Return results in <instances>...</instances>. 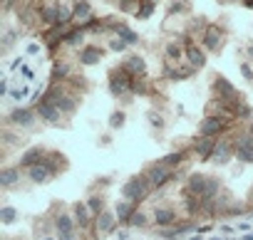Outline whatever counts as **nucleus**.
<instances>
[{
	"label": "nucleus",
	"mask_w": 253,
	"mask_h": 240,
	"mask_svg": "<svg viewBox=\"0 0 253 240\" xmlns=\"http://www.w3.org/2000/svg\"><path fill=\"white\" fill-rule=\"evenodd\" d=\"M10 94H13V99H23L25 97V89H13Z\"/></svg>",
	"instance_id": "c03bdc74"
},
{
	"label": "nucleus",
	"mask_w": 253,
	"mask_h": 240,
	"mask_svg": "<svg viewBox=\"0 0 253 240\" xmlns=\"http://www.w3.org/2000/svg\"><path fill=\"white\" fill-rule=\"evenodd\" d=\"M243 5H248V8H253V0H241Z\"/></svg>",
	"instance_id": "49530a36"
},
{
	"label": "nucleus",
	"mask_w": 253,
	"mask_h": 240,
	"mask_svg": "<svg viewBox=\"0 0 253 240\" xmlns=\"http://www.w3.org/2000/svg\"><path fill=\"white\" fill-rule=\"evenodd\" d=\"M201 47L206 52H218L223 47V30L218 25H206L201 35Z\"/></svg>",
	"instance_id": "0eeeda50"
},
{
	"label": "nucleus",
	"mask_w": 253,
	"mask_h": 240,
	"mask_svg": "<svg viewBox=\"0 0 253 240\" xmlns=\"http://www.w3.org/2000/svg\"><path fill=\"white\" fill-rule=\"evenodd\" d=\"M206 186H209V176L206 173H191L189 181H186V191L194 193V196H199V198H204Z\"/></svg>",
	"instance_id": "f3484780"
},
{
	"label": "nucleus",
	"mask_w": 253,
	"mask_h": 240,
	"mask_svg": "<svg viewBox=\"0 0 253 240\" xmlns=\"http://www.w3.org/2000/svg\"><path fill=\"white\" fill-rule=\"evenodd\" d=\"M92 18V5L89 0H75L72 3V23H87Z\"/></svg>",
	"instance_id": "6ab92c4d"
},
{
	"label": "nucleus",
	"mask_w": 253,
	"mask_h": 240,
	"mask_svg": "<svg viewBox=\"0 0 253 240\" xmlns=\"http://www.w3.org/2000/svg\"><path fill=\"white\" fill-rule=\"evenodd\" d=\"M184 161H186V151H181V149H179V151L167 154L164 159H159V164H164V166H169V169H174V171H176Z\"/></svg>",
	"instance_id": "bb28decb"
},
{
	"label": "nucleus",
	"mask_w": 253,
	"mask_h": 240,
	"mask_svg": "<svg viewBox=\"0 0 253 240\" xmlns=\"http://www.w3.org/2000/svg\"><path fill=\"white\" fill-rule=\"evenodd\" d=\"M226 129V116L221 114H209L201 119L199 124V137H211V139H218V134H223Z\"/></svg>",
	"instance_id": "423d86ee"
},
{
	"label": "nucleus",
	"mask_w": 253,
	"mask_h": 240,
	"mask_svg": "<svg viewBox=\"0 0 253 240\" xmlns=\"http://www.w3.org/2000/svg\"><path fill=\"white\" fill-rule=\"evenodd\" d=\"M154 223L159 228H171L176 225V210L174 208H157L154 210Z\"/></svg>",
	"instance_id": "b1692460"
},
{
	"label": "nucleus",
	"mask_w": 253,
	"mask_h": 240,
	"mask_svg": "<svg viewBox=\"0 0 253 240\" xmlns=\"http://www.w3.org/2000/svg\"><path fill=\"white\" fill-rule=\"evenodd\" d=\"M107 198L102 196V193H92L89 198H87V206H89V210H92V215L97 218L102 210H107V203H104Z\"/></svg>",
	"instance_id": "cd10ccee"
},
{
	"label": "nucleus",
	"mask_w": 253,
	"mask_h": 240,
	"mask_svg": "<svg viewBox=\"0 0 253 240\" xmlns=\"http://www.w3.org/2000/svg\"><path fill=\"white\" fill-rule=\"evenodd\" d=\"M114 213H117V220L119 223H129L132 215L137 213V203H132V201H117Z\"/></svg>",
	"instance_id": "5701e85b"
},
{
	"label": "nucleus",
	"mask_w": 253,
	"mask_h": 240,
	"mask_svg": "<svg viewBox=\"0 0 253 240\" xmlns=\"http://www.w3.org/2000/svg\"><path fill=\"white\" fill-rule=\"evenodd\" d=\"M149 191H152V186H149V181H147L144 173H142V176H132L129 181L122 186V196H124V201H132V203L144 201V198L149 196Z\"/></svg>",
	"instance_id": "f03ea898"
},
{
	"label": "nucleus",
	"mask_w": 253,
	"mask_h": 240,
	"mask_svg": "<svg viewBox=\"0 0 253 240\" xmlns=\"http://www.w3.org/2000/svg\"><path fill=\"white\" fill-rule=\"evenodd\" d=\"M18 218H20V213L13 206H3V208H0V220H3V225H13Z\"/></svg>",
	"instance_id": "c756f323"
},
{
	"label": "nucleus",
	"mask_w": 253,
	"mask_h": 240,
	"mask_svg": "<svg viewBox=\"0 0 253 240\" xmlns=\"http://www.w3.org/2000/svg\"><path fill=\"white\" fill-rule=\"evenodd\" d=\"M149 122H152V127H154V129H164V119H162V114L149 111Z\"/></svg>",
	"instance_id": "ea45409f"
},
{
	"label": "nucleus",
	"mask_w": 253,
	"mask_h": 240,
	"mask_svg": "<svg viewBox=\"0 0 253 240\" xmlns=\"http://www.w3.org/2000/svg\"><path fill=\"white\" fill-rule=\"evenodd\" d=\"M126 47H129V45H126L124 40H119V37H114V40H109V50H112V52H124Z\"/></svg>",
	"instance_id": "4c0bfd02"
},
{
	"label": "nucleus",
	"mask_w": 253,
	"mask_h": 240,
	"mask_svg": "<svg viewBox=\"0 0 253 240\" xmlns=\"http://www.w3.org/2000/svg\"><path fill=\"white\" fill-rule=\"evenodd\" d=\"M38 18H40V13H35L33 8H18V20L23 25H33Z\"/></svg>",
	"instance_id": "7c9ffc66"
},
{
	"label": "nucleus",
	"mask_w": 253,
	"mask_h": 240,
	"mask_svg": "<svg viewBox=\"0 0 253 240\" xmlns=\"http://www.w3.org/2000/svg\"><path fill=\"white\" fill-rule=\"evenodd\" d=\"M126 225H132V228H147V225H149V218H147V213L137 210V213L132 215V220L126 223Z\"/></svg>",
	"instance_id": "f704fd0d"
},
{
	"label": "nucleus",
	"mask_w": 253,
	"mask_h": 240,
	"mask_svg": "<svg viewBox=\"0 0 253 240\" xmlns=\"http://www.w3.org/2000/svg\"><path fill=\"white\" fill-rule=\"evenodd\" d=\"M62 42H65V45H72V47H77L80 42H84V30H82V28H77V30L67 33Z\"/></svg>",
	"instance_id": "2f4dec72"
},
{
	"label": "nucleus",
	"mask_w": 253,
	"mask_h": 240,
	"mask_svg": "<svg viewBox=\"0 0 253 240\" xmlns=\"http://www.w3.org/2000/svg\"><path fill=\"white\" fill-rule=\"evenodd\" d=\"M132 94H147V82L134 77V84H132Z\"/></svg>",
	"instance_id": "58836bf2"
},
{
	"label": "nucleus",
	"mask_w": 253,
	"mask_h": 240,
	"mask_svg": "<svg viewBox=\"0 0 253 240\" xmlns=\"http://www.w3.org/2000/svg\"><path fill=\"white\" fill-rule=\"evenodd\" d=\"M124 119H126L124 111H119V109L112 111V114H109V129H112V132H114V129H122V127H124Z\"/></svg>",
	"instance_id": "473e14b6"
},
{
	"label": "nucleus",
	"mask_w": 253,
	"mask_h": 240,
	"mask_svg": "<svg viewBox=\"0 0 253 240\" xmlns=\"http://www.w3.org/2000/svg\"><path fill=\"white\" fill-rule=\"evenodd\" d=\"M246 240H253V233H248V235H246Z\"/></svg>",
	"instance_id": "09e8293b"
},
{
	"label": "nucleus",
	"mask_w": 253,
	"mask_h": 240,
	"mask_svg": "<svg viewBox=\"0 0 253 240\" xmlns=\"http://www.w3.org/2000/svg\"><path fill=\"white\" fill-rule=\"evenodd\" d=\"M35 122H38V111L30 109V106H15L8 114V124L15 127V129H33Z\"/></svg>",
	"instance_id": "20e7f679"
},
{
	"label": "nucleus",
	"mask_w": 253,
	"mask_h": 240,
	"mask_svg": "<svg viewBox=\"0 0 253 240\" xmlns=\"http://www.w3.org/2000/svg\"><path fill=\"white\" fill-rule=\"evenodd\" d=\"M57 240H80V235L75 230V233H67V235H57Z\"/></svg>",
	"instance_id": "37998d69"
},
{
	"label": "nucleus",
	"mask_w": 253,
	"mask_h": 240,
	"mask_svg": "<svg viewBox=\"0 0 253 240\" xmlns=\"http://www.w3.org/2000/svg\"><path fill=\"white\" fill-rule=\"evenodd\" d=\"M65 77H70V65H67V62H62V60H57V62L52 65V72H50V79H52V82H57V79L62 82Z\"/></svg>",
	"instance_id": "c85d7f7f"
},
{
	"label": "nucleus",
	"mask_w": 253,
	"mask_h": 240,
	"mask_svg": "<svg viewBox=\"0 0 253 240\" xmlns=\"http://www.w3.org/2000/svg\"><path fill=\"white\" fill-rule=\"evenodd\" d=\"M152 13H154V0H142V5H139V13H137V18H139V20H147Z\"/></svg>",
	"instance_id": "c9c22d12"
},
{
	"label": "nucleus",
	"mask_w": 253,
	"mask_h": 240,
	"mask_svg": "<svg viewBox=\"0 0 253 240\" xmlns=\"http://www.w3.org/2000/svg\"><path fill=\"white\" fill-rule=\"evenodd\" d=\"M164 55H167L169 62H179L186 52H184V45L174 40V42H167V45H164Z\"/></svg>",
	"instance_id": "a878e982"
},
{
	"label": "nucleus",
	"mask_w": 253,
	"mask_h": 240,
	"mask_svg": "<svg viewBox=\"0 0 253 240\" xmlns=\"http://www.w3.org/2000/svg\"><path fill=\"white\" fill-rule=\"evenodd\" d=\"M20 183V166H5L0 169V186H3L5 191L8 188H15Z\"/></svg>",
	"instance_id": "a211bd4d"
},
{
	"label": "nucleus",
	"mask_w": 253,
	"mask_h": 240,
	"mask_svg": "<svg viewBox=\"0 0 253 240\" xmlns=\"http://www.w3.org/2000/svg\"><path fill=\"white\" fill-rule=\"evenodd\" d=\"M233 156L241 164H253V134H241L233 139Z\"/></svg>",
	"instance_id": "6e6552de"
},
{
	"label": "nucleus",
	"mask_w": 253,
	"mask_h": 240,
	"mask_svg": "<svg viewBox=\"0 0 253 240\" xmlns=\"http://www.w3.org/2000/svg\"><path fill=\"white\" fill-rule=\"evenodd\" d=\"M132 84H134V77L129 72H124L122 67H117V69L109 72V92H112V97L129 94L132 92Z\"/></svg>",
	"instance_id": "7ed1b4c3"
},
{
	"label": "nucleus",
	"mask_w": 253,
	"mask_h": 240,
	"mask_svg": "<svg viewBox=\"0 0 253 240\" xmlns=\"http://www.w3.org/2000/svg\"><path fill=\"white\" fill-rule=\"evenodd\" d=\"M248 201H251V203H253V188H251V193H248Z\"/></svg>",
	"instance_id": "de8ad7c7"
},
{
	"label": "nucleus",
	"mask_w": 253,
	"mask_h": 240,
	"mask_svg": "<svg viewBox=\"0 0 253 240\" xmlns=\"http://www.w3.org/2000/svg\"><path fill=\"white\" fill-rule=\"evenodd\" d=\"M45 102H50V104H55L62 114H67V116H72L75 111H77V106H80V99L75 97V94H70L62 84H57V82H52L50 84V89L45 92V97H42Z\"/></svg>",
	"instance_id": "f257e3e1"
},
{
	"label": "nucleus",
	"mask_w": 253,
	"mask_h": 240,
	"mask_svg": "<svg viewBox=\"0 0 253 240\" xmlns=\"http://www.w3.org/2000/svg\"><path fill=\"white\" fill-rule=\"evenodd\" d=\"M231 156H233V139H221V141H216V149H213V154H211L209 161L223 166V164L231 161Z\"/></svg>",
	"instance_id": "f8f14e48"
},
{
	"label": "nucleus",
	"mask_w": 253,
	"mask_h": 240,
	"mask_svg": "<svg viewBox=\"0 0 253 240\" xmlns=\"http://www.w3.org/2000/svg\"><path fill=\"white\" fill-rule=\"evenodd\" d=\"M117 213H112V210H102L99 215H97V220H94V228H97V233L99 235H109L114 228H117Z\"/></svg>",
	"instance_id": "2eb2a0df"
},
{
	"label": "nucleus",
	"mask_w": 253,
	"mask_h": 240,
	"mask_svg": "<svg viewBox=\"0 0 253 240\" xmlns=\"http://www.w3.org/2000/svg\"><path fill=\"white\" fill-rule=\"evenodd\" d=\"M139 5H142V0H119V10L122 13H139Z\"/></svg>",
	"instance_id": "72a5a7b5"
},
{
	"label": "nucleus",
	"mask_w": 253,
	"mask_h": 240,
	"mask_svg": "<svg viewBox=\"0 0 253 240\" xmlns=\"http://www.w3.org/2000/svg\"><path fill=\"white\" fill-rule=\"evenodd\" d=\"M171 3H174V5L169 8V13H176V10H179V13H184V10L189 8V3H184V0H171Z\"/></svg>",
	"instance_id": "79ce46f5"
},
{
	"label": "nucleus",
	"mask_w": 253,
	"mask_h": 240,
	"mask_svg": "<svg viewBox=\"0 0 253 240\" xmlns=\"http://www.w3.org/2000/svg\"><path fill=\"white\" fill-rule=\"evenodd\" d=\"M45 156H47V151H45L42 146H30V149L23 151V156H20V169H33V166L40 164Z\"/></svg>",
	"instance_id": "dca6fc26"
},
{
	"label": "nucleus",
	"mask_w": 253,
	"mask_h": 240,
	"mask_svg": "<svg viewBox=\"0 0 253 240\" xmlns=\"http://www.w3.org/2000/svg\"><path fill=\"white\" fill-rule=\"evenodd\" d=\"M144 176H147V181H149V186L152 188H164L171 178H174V169H169V166H164V164H152L147 171H144Z\"/></svg>",
	"instance_id": "39448f33"
},
{
	"label": "nucleus",
	"mask_w": 253,
	"mask_h": 240,
	"mask_svg": "<svg viewBox=\"0 0 253 240\" xmlns=\"http://www.w3.org/2000/svg\"><path fill=\"white\" fill-rule=\"evenodd\" d=\"M102 57H104V50L102 47H97V45H84L82 50H80V62L82 65H97V62H102Z\"/></svg>",
	"instance_id": "aec40b11"
},
{
	"label": "nucleus",
	"mask_w": 253,
	"mask_h": 240,
	"mask_svg": "<svg viewBox=\"0 0 253 240\" xmlns=\"http://www.w3.org/2000/svg\"><path fill=\"white\" fill-rule=\"evenodd\" d=\"M167 74L171 77V79H184V77H191L194 74V67H184V69H167Z\"/></svg>",
	"instance_id": "e433bc0d"
},
{
	"label": "nucleus",
	"mask_w": 253,
	"mask_h": 240,
	"mask_svg": "<svg viewBox=\"0 0 253 240\" xmlns=\"http://www.w3.org/2000/svg\"><path fill=\"white\" fill-rule=\"evenodd\" d=\"M107 28H112V30L117 33V37H119V40H124L126 45H137V42H139L137 33H134V30H129L124 23H109Z\"/></svg>",
	"instance_id": "393cba45"
},
{
	"label": "nucleus",
	"mask_w": 253,
	"mask_h": 240,
	"mask_svg": "<svg viewBox=\"0 0 253 240\" xmlns=\"http://www.w3.org/2000/svg\"><path fill=\"white\" fill-rule=\"evenodd\" d=\"M122 69L129 72L132 77H144L147 74V62H144L142 55H129V57L122 62Z\"/></svg>",
	"instance_id": "4468645a"
},
{
	"label": "nucleus",
	"mask_w": 253,
	"mask_h": 240,
	"mask_svg": "<svg viewBox=\"0 0 253 240\" xmlns=\"http://www.w3.org/2000/svg\"><path fill=\"white\" fill-rule=\"evenodd\" d=\"M55 230H57V235H67V233H75L77 230V223H75V215H70V213H60L57 218H55Z\"/></svg>",
	"instance_id": "4be33fe9"
},
{
	"label": "nucleus",
	"mask_w": 253,
	"mask_h": 240,
	"mask_svg": "<svg viewBox=\"0 0 253 240\" xmlns=\"http://www.w3.org/2000/svg\"><path fill=\"white\" fill-rule=\"evenodd\" d=\"M213 149H216V139H211V137H199L196 144H194V154H196L199 159H204V161L211 159Z\"/></svg>",
	"instance_id": "412c9836"
},
{
	"label": "nucleus",
	"mask_w": 253,
	"mask_h": 240,
	"mask_svg": "<svg viewBox=\"0 0 253 240\" xmlns=\"http://www.w3.org/2000/svg\"><path fill=\"white\" fill-rule=\"evenodd\" d=\"M28 52H30V55H38V52H40V45H30Z\"/></svg>",
	"instance_id": "a18cd8bd"
},
{
	"label": "nucleus",
	"mask_w": 253,
	"mask_h": 240,
	"mask_svg": "<svg viewBox=\"0 0 253 240\" xmlns=\"http://www.w3.org/2000/svg\"><path fill=\"white\" fill-rule=\"evenodd\" d=\"M35 111H38L40 122H47V124H52V127H60V122H62V111H60L55 104L45 102V99H40V102L35 104Z\"/></svg>",
	"instance_id": "1a4fd4ad"
},
{
	"label": "nucleus",
	"mask_w": 253,
	"mask_h": 240,
	"mask_svg": "<svg viewBox=\"0 0 253 240\" xmlns=\"http://www.w3.org/2000/svg\"><path fill=\"white\" fill-rule=\"evenodd\" d=\"M72 215H75V223H77L80 230H87L92 225V218H94L92 210H89V206H87V201H77L72 206Z\"/></svg>",
	"instance_id": "ddd939ff"
},
{
	"label": "nucleus",
	"mask_w": 253,
	"mask_h": 240,
	"mask_svg": "<svg viewBox=\"0 0 253 240\" xmlns=\"http://www.w3.org/2000/svg\"><path fill=\"white\" fill-rule=\"evenodd\" d=\"M60 0H47V3L38 10L40 13V23L42 25H47V28H55L57 25V20H60Z\"/></svg>",
	"instance_id": "9b49d317"
},
{
	"label": "nucleus",
	"mask_w": 253,
	"mask_h": 240,
	"mask_svg": "<svg viewBox=\"0 0 253 240\" xmlns=\"http://www.w3.org/2000/svg\"><path fill=\"white\" fill-rule=\"evenodd\" d=\"M13 40H15V33H13V30H8V33H5V37H3V52H8V50L13 47Z\"/></svg>",
	"instance_id": "a19ab883"
},
{
	"label": "nucleus",
	"mask_w": 253,
	"mask_h": 240,
	"mask_svg": "<svg viewBox=\"0 0 253 240\" xmlns=\"http://www.w3.org/2000/svg\"><path fill=\"white\" fill-rule=\"evenodd\" d=\"M184 52H186L189 67L201 69V67L206 65V50H204V47H199V45H196L194 40H189V37H184Z\"/></svg>",
	"instance_id": "9d476101"
}]
</instances>
